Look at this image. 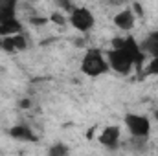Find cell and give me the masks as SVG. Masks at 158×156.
Returning <instances> with one entry per match:
<instances>
[{"mask_svg": "<svg viewBox=\"0 0 158 156\" xmlns=\"http://www.w3.org/2000/svg\"><path fill=\"white\" fill-rule=\"evenodd\" d=\"M145 74L158 77V57H151V61L145 64Z\"/></svg>", "mask_w": 158, "mask_h": 156, "instance_id": "obj_12", "label": "cell"}, {"mask_svg": "<svg viewBox=\"0 0 158 156\" xmlns=\"http://www.w3.org/2000/svg\"><path fill=\"white\" fill-rule=\"evenodd\" d=\"M123 125L127 129V132L131 134V138H140V140H147L151 134V119L143 114L138 112H127L123 116Z\"/></svg>", "mask_w": 158, "mask_h": 156, "instance_id": "obj_3", "label": "cell"}, {"mask_svg": "<svg viewBox=\"0 0 158 156\" xmlns=\"http://www.w3.org/2000/svg\"><path fill=\"white\" fill-rule=\"evenodd\" d=\"M52 20H55L57 24H64V22H66V18H64V17H61L59 13H53V15H52Z\"/></svg>", "mask_w": 158, "mask_h": 156, "instance_id": "obj_15", "label": "cell"}, {"mask_svg": "<svg viewBox=\"0 0 158 156\" xmlns=\"http://www.w3.org/2000/svg\"><path fill=\"white\" fill-rule=\"evenodd\" d=\"M68 147L64 145V143H61V142H57V143H53L50 149H48V153L52 156H64V154H68Z\"/></svg>", "mask_w": 158, "mask_h": 156, "instance_id": "obj_11", "label": "cell"}, {"mask_svg": "<svg viewBox=\"0 0 158 156\" xmlns=\"http://www.w3.org/2000/svg\"><path fill=\"white\" fill-rule=\"evenodd\" d=\"M153 116H155V119H156V121H158V109H156V110H155V112H153Z\"/></svg>", "mask_w": 158, "mask_h": 156, "instance_id": "obj_17", "label": "cell"}, {"mask_svg": "<svg viewBox=\"0 0 158 156\" xmlns=\"http://www.w3.org/2000/svg\"><path fill=\"white\" fill-rule=\"evenodd\" d=\"M53 2H55V6H57L61 11H68V13H70V11L76 7V6L72 4V0H53Z\"/></svg>", "mask_w": 158, "mask_h": 156, "instance_id": "obj_13", "label": "cell"}, {"mask_svg": "<svg viewBox=\"0 0 158 156\" xmlns=\"http://www.w3.org/2000/svg\"><path fill=\"white\" fill-rule=\"evenodd\" d=\"M107 55V61H109V66L112 72H116L118 76H129L134 68H136V63H134V57L129 53V50L121 44L119 37L112 39V46L110 50L105 53Z\"/></svg>", "mask_w": 158, "mask_h": 156, "instance_id": "obj_1", "label": "cell"}, {"mask_svg": "<svg viewBox=\"0 0 158 156\" xmlns=\"http://www.w3.org/2000/svg\"><path fill=\"white\" fill-rule=\"evenodd\" d=\"M20 107H24V109H26V107H30V101H26V99H24V101L20 103Z\"/></svg>", "mask_w": 158, "mask_h": 156, "instance_id": "obj_16", "label": "cell"}, {"mask_svg": "<svg viewBox=\"0 0 158 156\" xmlns=\"http://www.w3.org/2000/svg\"><path fill=\"white\" fill-rule=\"evenodd\" d=\"M79 70L81 74H85L86 77H101L105 76L110 66H109V61H107V55L99 50V48H88L83 57H81V63H79Z\"/></svg>", "mask_w": 158, "mask_h": 156, "instance_id": "obj_2", "label": "cell"}, {"mask_svg": "<svg viewBox=\"0 0 158 156\" xmlns=\"http://www.w3.org/2000/svg\"><path fill=\"white\" fill-rule=\"evenodd\" d=\"M9 136L15 138V140H19V142H37L35 132L28 125H15V127H11Z\"/></svg>", "mask_w": 158, "mask_h": 156, "instance_id": "obj_8", "label": "cell"}, {"mask_svg": "<svg viewBox=\"0 0 158 156\" xmlns=\"http://www.w3.org/2000/svg\"><path fill=\"white\" fill-rule=\"evenodd\" d=\"M131 7H132V11H134V15H136V17H143V7H142V4L134 2Z\"/></svg>", "mask_w": 158, "mask_h": 156, "instance_id": "obj_14", "label": "cell"}, {"mask_svg": "<svg viewBox=\"0 0 158 156\" xmlns=\"http://www.w3.org/2000/svg\"><path fill=\"white\" fill-rule=\"evenodd\" d=\"M22 31V24L19 18H11V20H6V22H0V37H9V35H15V33H20Z\"/></svg>", "mask_w": 158, "mask_h": 156, "instance_id": "obj_9", "label": "cell"}, {"mask_svg": "<svg viewBox=\"0 0 158 156\" xmlns=\"http://www.w3.org/2000/svg\"><path fill=\"white\" fill-rule=\"evenodd\" d=\"M9 39H11V42H13L15 51H24V50L28 48V40H26V37L22 35V31H20V33H15V35H9Z\"/></svg>", "mask_w": 158, "mask_h": 156, "instance_id": "obj_10", "label": "cell"}, {"mask_svg": "<svg viewBox=\"0 0 158 156\" xmlns=\"http://www.w3.org/2000/svg\"><path fill=\"white\" fill-rule=\"evenodd\" d=\"M119 140H121V129H119L118 125H109V127H105V129L99 132V136H98V143L103 145V147H107L109 151L118 149Z\"/></svg>", "mask_w": 158, "mask_h": 156, "instance_id": "obj_5", "label": "cell"}, {"mask_svg": "<svg viewBox=\"0 0 158 156\" xmlns=\"http://www.w3.org/2000/svg\"><path fill=\"white\" fill-rule=\"evenodd\" d=\"M112 22H114V26L118 28L119 31H131V30L134 28V24H136V15H134L132 7H123V9H119L118 13L114 15Z\"/></svg>", "mask_w": 158, "mask_h": 156, "instance_id": "obj_6", "label": "cell"}, {"mask_svg": "<svg viewBox=\"0 0 158 156\" xmlns=\"http://www.w3.org/2000/svg\"><path fill=\"white\" fill-rule=\"evenodd\" d=\"M20 0H0V22L17 18Z\"/></svg>", "mask_w": 158, "mask_h": 156, "instance_id": "obj_7", "label": "cell"}, {"mask_svg": "<svg viewBox=\"0 0 158 156\" xmlns=\"http://www.w3.org/2000/svg\"><path fill=\"white\" fill-rule=\"evenodd\" d=\"M68 22L72 24L74 30H77L79 33H88L96 26V17L88 7L81 6V7H74L68 13Z\"/></svg>", "mask_w": 158, "mask_h": 156, "instance_id": "obj_4", "label": "cell"}]
</instances>
